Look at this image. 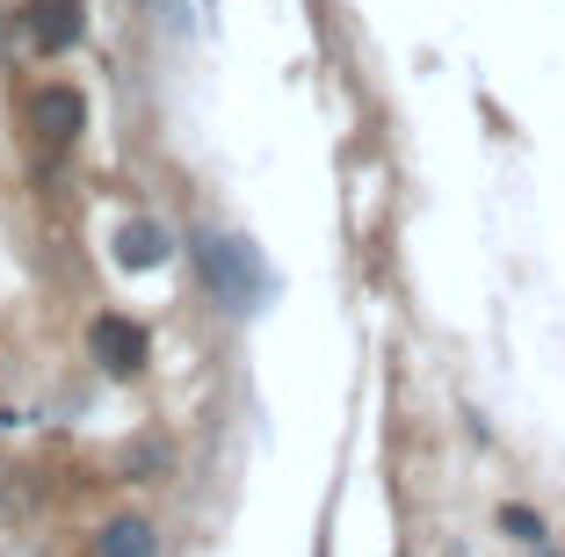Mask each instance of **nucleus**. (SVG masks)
Here are the masks:
<instances>
[{"mask_svg": "<svg viewBox=\"0 0 565 557\" xmlns=\"http://www.w3.org/2000/svg\"><path fill=\"white\" fill-rule=\"evenodd\" d=\"M117 261H124V268H152V261H167V232H160V225H146V217H138V225H124V232H117Z\"/></svg>", "mask_w": 565, "mask_h": 557, "instance_id": "4", "label": "nucleus"}, {"mask_svg": "<svg viewBox=\"0 0 565 557\" xmlns=\"http://www.w3.org/2000/svg\"><path fill=\"white\" fill-rule=\"evenodd\" d=\"M81 30H87V8H81V0H36L30 15H22V36H30L36 51L81 44Z\"/></svg>", "mask_w": 565, "mask_h": 557, "instance_id": "2", "label": "nucleus"}, {"mask_svg": "<svg viewBox=\"0 0 565 557\" xmlns=\"http://www.w3.org/2000/svg\"><path fill=\"white\" fill-rule=\"evenodd\" d=\"M500 528H508L515 543H544V522H536L530 507H500Z\"/></svg>", "mask_w": 565, "mask_h": 557, "instance_id": "6", "label": "nucleus"}, {"mask_svg": "<svg viewBox=\"0 0 565 557\" xmlns=\"http://www.w3.org/2000/svg\"><path fill=\"white\" fill-rule=\"evenodd\" d=\"M87 355H95L109 377H131L138 362H146V326H131V319H95V326H87Z\"/></svg>", "mask_w": 565, "mask_h": 557, "instance_id": "1", "label": "nucleus"}, {"mask_svg": "<svg viewBox=\"0 0 565 557\" xmlns=\"http://www.w3.org/2000/svg\"><path fill=\"white\" fill-rule=\"evenodd\" d=\"M30 116H36V131H44L51 138V146H66V138L73 131H81V95H73V87H44V95H36L30 101Z\"/></svg>", "mask_w": 565, "mask_h": 557, "instance_id": "3", "label": "nucleus"}, {"mask_svg": "<svg viewBox=\"0 0 565 557\" xmlns=\"http://www.w3.org/2000/svg\"><path fill=\"white\" fill-rule=\"evenodd\" d=\"M102 557H152V528L146 522H109L102 528Z\"/></svg>", "mask_w": 565, "mask_h": 557, "instance_id": "5", "label": "nucleus"}]
</instances>
